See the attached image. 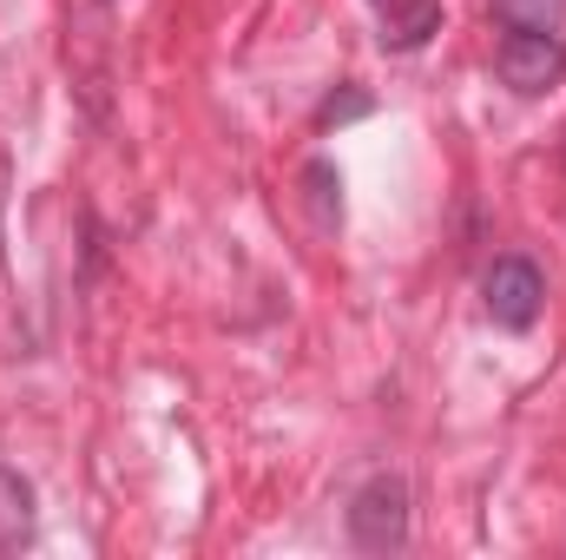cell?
Masks as SVG:
<instances>
[{
    "label": "cell",
    "mask_w": 566,
    "mask_h": 560,
    "mask_svg": "<svg viewBox=\"0 0 566 560\" xmlns=\"http://www.w3.org/2000/svg\"><path fill=\"white\" fill-rule=\"evenodd\" d=\"M494 20L507 33H560L566 0H494Z\"/></svg>",
    "instance_id": "6"
},
{
    "label": "cell",
    "mask_w": 566,
    "mask_h": 560,
    "mask_svg": "<svg viewBox=\"0 0 566 560\" xmlns=\"http://www.w3.org/2000/svg\"><path fill=\"white\" fill-rule=\"evenodd\" d=\"M303 185H310V205H316V231H336V218H343V178L316 158L303 172Z\"/></svg>",
    "instance_id": "7"
},
{
    "label": "cell",
    "mask_w": 566,
    "mask_h": 560,
    "mask_svg": "<svg viewBox=\"0 0 566 560\" xmlns=\"http://www.w3.org/2000/svg\"><path fill=\"white\" fill-rule=\"evenodd\" d=\"M33 521H40V508H33V481H27L20 468L0 462V554H20V548L33 541Z\"/></svg>",
    "instance_id": "5"
},
{
    "label": "cell",
    "mask_w": 566,
    "mask_h": 560,
    "mask_svg": "<svg viewBox=\"0 0 566 560\" xmlns=\"http://www.w3.org/2000/svg\"><path fill=\"white\" fill-rule=\"evenodd\" d=\"M349 541L363 554H396L409 541V481L402 475H376L356 488L349 501Z\"/></svg>",
    "instance_id": "1"
},
{
    "label": "cell",
    "mask_w": 566,
    "mask_h": 560,
    "mask_svg": "<svg viewBox=\"0 0 566 560\" xmlns=\"http://www.w3.org/2000/svg\"><path fill=\"white\" fill-rule=\"evenodd\" d=\"M349 120H369V93H356V86L329 93V100H323V113H316V126H323V133H329V126H349Z\"/></svg>",
    "instance_id": "8"
},
{
    "label": "cell",
    "mask_w": 566,
    "mask_h": 560,
    "mask_svg": "<svg viewBox=\"0 0 566 560\" xmlns=\"http://www.w3.org/2000/svg\"><path fill=\"white\" fill-rule=\"evenodd\" d=\"M382 7V53H416L441 33V0H376Z\"/></svg>",
    "instance_id": "4"
},
{
    "label": "cell",
    "mask_w": 566,
    "mask_h": 560,
    "mask_svg": "<svg viewBox=\"0 0 566 560\" xmlns=\"http://www.w3.org/2000/svg\"><path fill=\"white\" fill-rule=\"evenodd\" d=\"M494 73H501V86H514L521 100H547L566 80L560 33H507V40L494 46Z\"/></svg>",
    "instance_id": "2"
},
{
    "label": "cell",
    "mask_w": 566,
    "mask_h": 560,
    "mask_svg": "<svg viewBox=\"0 0 566 560\" xmlns=\"http://www.w3.org/2000/svg\"><path fill=\"white\" fill-rule=\"evenodd\" d=\"M481 297H488V317L501 330H534L541 303H547V278H541L534 258H494L488 278H481Z\"/></svg>",
    "instance_id": "3"
}]
</instances>
